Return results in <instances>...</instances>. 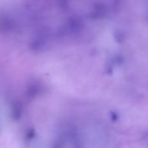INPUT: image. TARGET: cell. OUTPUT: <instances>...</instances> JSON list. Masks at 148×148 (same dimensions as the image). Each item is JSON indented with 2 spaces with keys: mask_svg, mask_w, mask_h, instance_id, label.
Segmentation results:
<instances>
[{
  "mask_svg": "<svg viewBox=\"0 0 148 148\" xmlns=\"http://www.w3.org/2000/svg\"><path fill=\"white\" fill-rule=\"evenodd\" d=\"M22 114V108L21 106L18 103H16L12 106V117L13 118V119L18 120L20 119Z\"/></svg>",
  "mask_w": 148,
  "mask_h": 148,
  "instance_id": "6da1fadb",
  "label": "cell"
},
{
  "mask_svg": "<svg viewBox=\"0 0 148 148\" xmlns=\"http://www.w3.org/2000/svg\"><path fill=\"white\" fill-rule=\"evenodd\" d=\"M72 148H83L82 142L77 133L72 134Z\"/></svg>",
  "mask_w": 148,
  "mask_h": 148,
  "instance_id": "7a4b0ae2",
  "label": "cell"
},
{
  "mask_svg": "<svg viewBox=\"0 0 148 148\" xmlns=\"http://www.w3.org/2000/svg\"><path fill=\"white\" fill-rule=\"evenodd\" d=\"M35 135H36V133H35L34 129H30L25 133V138L27 140H31V139H32L35 137Z\"/></svg>",
  "mask_w": 148,
  "mask_h": 148,
  "instance_id": "3957f363",
  "label": "cell"
},
{
  "mask_svg": "<svg viewBox=\"0 0 148 148\" xmlns=\"http://www.w3.org/2000/svg\"><path fill=\"white\" fill-rule=\"evenodd\" d=\"M53 148H62V147H61L58 144H56V145H54V147H53Z\"/></svg>",
  "mask_w": 148,
  "mask_h": 148,
  "instance_id": "277c9868",
  "label": "cell"
}]
</instances>
